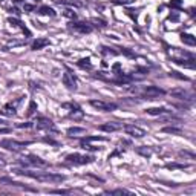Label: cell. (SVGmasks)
<instances>
[{
    "label": "cell",
    "mask_w": 196,
    "mask_h": 196,
    "mask_svg": "<svg viewBox=\"0 0 196 196\" xmlns=\"http://www.w3.org/2000/svg\"><path fill=\"white\" fill-rule=\"evenodd\" d=\"M2 147H5V149L8 150H12V152H19V150H22L25 146H29L31 144V141H15V139H3L2 143Z\"/></svg>",
    "instance_id": "6da1fadb"
},
{
    "label": "cell",
    "mask_w": 196,
    "mask_h": 196,
    "mask_svg": "<svg viewBox=\"0 0 196 196\" xmlns=\"http://www.w3.org/2000/svg\"><path fill=\"white\" fill-rule=\"evenodd\" d=\"M34 179L42 181V182H61L64 181V176L57 175V173H37Z\"/></svg>",
    "instance_id": "7a4b0ae2"
},
{
    "label": "cell",
    "mask_w": 196,
    "mask_h": 196,
    "mask_svg": "<svg viewBox=\"0 0 196 196\" xmlns=\"http://www.w3.org/2000/svg\"><path fill=\"white\" fill-rule=\"evenodd\" d=\"M66 161L72 162V164H78V165H83V164H89V162L93 161L92 156H87V155H80V153H70L66 156Z\"/></svg>",
    "instance_id": "3957f363"
},
{
    "label": "cell",
    "mask_w": 196,
    "mask_h": 196,
    "mask_svg": "<svg viewBox=\"0 0 196 196\" xmlns=\"http://www.w3.org/2000/svg\"><path fill=\"white\" fill-rule=\"evenodd\" d=\"M164 93H165V91L161 89V87H158V86H147L144 89V92H143V97H146L147 100H155V98L161 97Z\"/></svg>",
    "instance_id": "277c9868"
},
{
    "label": "cell",
    "mask_w": 196,
    "mask_h": 196,
    "mask_svg": "<svg viewBox=\"0 0 196 196\" xmlns=\"http://www.w3.org/2000/svg\"><path fill=\"white\" fill-rule=\"evenodd\" d=\"M91 106L98 109V110H104V112H110V110L116 109V104L106 103V101H101V100H91Z\"/></svg>",
    "instance_id": "5b68a950"
},
{
    "label": "cell",
    "mask_w": 196,
    "mask_h": 196,
    "mask_svg": "<svg viewBox=\"0 0 196 196\" xmlns=\"http://www.w3.org/2000/svg\"><path fill=\"white\" fill-rule=\"evenodd\" d=\"M124 132H126L127 135L133 137V138H143V137H146V130L138 126H133V124L124 126Z\"/></svg>",
    "instance_id": "8992f818"
},
{
    "label": "cell",
    "mask_w": 196,
    "mask_h": 196,
    "mask_svg": "<svg viewBox=\"0 0 196 196\" xmlns=\"http://www.w3.org/2000/svg\"><path fill=\"white\" fill-rule=\"evenodd\" d=\"M170 95L175 97V98H178V100H193V95L188 93L185 89H182V87H176V89H173L172 92H170Z\"/></svg>",
    "instance_id": "52a82bcc"
},
{
    "label": "cell",
    "mask_w": 196,
    "mask_h": 196,
    "mask_svg": "<svg viewBox=\"0 0 196 196\" xmlns=\"http://www.w3.org/2000/svg\"><path fill=\"white\" fill-rule=\"evenodd\" d=\"M37 129H43V130H52V132H57V129L54 126V123L48 118H38L37 120Z\"/></svg>",
    "instance_id": "ba28073f"
},
{
    "label": "cell",
    "mask_w": 196,
    "mask_h": 196,
    "mask_svg": "<svg viewBox=\"0 0 196 196\" xmlns=\"http://www.w3.org/2000/svg\"><path fill=\"white\" fill-rule=\"evenodd\" d=\"M22 162L23 164H32V165H40V167H46L48 162L43 161L42 158H38V156H34V155H29V156H26V158H22Z\"/></svg>",
    "instance_id": "9c48e42d"
},
{
    "label": "cell",
    "mask_w": 196,
    "mask_h": 196,
    "mask_svg": "<svg viewBox=\"0 0 196 196\" xmlns=\"http://www.w3.org/2000/svg\"><path fill=\"white\" fill-rule=\"evenodd\" d=\"M63 83H64V86H68L69 89H77V78H75V75L70 74V72H64V74H63Z\"/></svg>",
    "instance_id": "30bf717a"
},
{
    "label": "cell",
    "mask_w": 196,
    "mask_h": 196,
    "mask_svg": "<svg viewBox=\"0 0 196 196\" xmlns=\"http://www.w3.org/2000/svg\"><path fill=\"white\" fill-rule=\"evenodd\" d=\"M123 127V124H120V123H115V121H110V123H104L100 126V129L103 130V132H115V130H120Z\"/></svg>",
    "instance_id": "8fae6325"
},
{
    "label": "cell",
    "mask_w": 196,
    "mask_h": 196,
    "mask_svg": "<svg viewBox=\"0 0 196 196\" xmlns=\"http://www.w3.org/2000/svg\"><path fill=\"white\" fill-rule=\"evenodd\" d=\"M19 101H20V100H17V101H15L14 104L8 103L6 106H5V107H3V109H2V114H3V115H8V116L15 115V106L19 104Z\"/></svg>",
    "instance_id": "7c38bea8"
},
{
    "label": "cell",
    "mask_w": 196,
    "mask_h": 196,
    "mask_svg": "<svg viewBox=\"0 0 196 196\" xmlns=\"http://www.w3.org/2000/svg\"><path fill=\"white\" fill-rule=\"evenodd\" d=\"M49 45V40L48 38H37L34 43H32V49L34 51H40V49H43L45 46Z\"/></svg>",
    "instance_id": "4fadbf2b"
},
{
    "label": "cell",
    "mask_w": 196,
    "mask_h": 196,
    "mask_svg": "<svg viewBox=\"0 0 196 196\" xmlns=\"http://www.w3.org/2000/svg\"><path fill=\"white\" fill-rule=\"evenodd\" d=\"M70 26H72L75 31H78V32H84V34L92 31V28H91L89 25H86V23H72Z\"/></svg>",
    "instance_id": "5bb4252c"
},
{
    "label": "cell",
    "mask_w": 196,
    "mask_h": 196,
    "mask_svg": "<svg viewBox=\"0 0 196 196\" xmlns=\"http://www.w3.org/2000/svg\"><path fill=\"white\" fill-rule=\"evenodd\" d=\"M146 112H147L149 115H165V114H169V110L164 109V107H150Z\"/></svg>",
    "instance_id": "9a60e30c"
},
{
    "label": "cell",
    "mask_w": 196,
    "mask_h": 196,
    "mask_svg": "<svg viewBox=\"0 0 196 196\" xmlns=\"http://www.w3.org/2000/svg\"><path fill=\"white\" fill-rule=\"evenodd\" d=\"M181 40L184 45H188V46H195L196 45V38L192 34H182L181 35Z\"/></svg>",
    "instance_id": "2e32d148"
},
{
    "label": "cell",
    "mask_w": 196,
    "mask_h": 196,
    "mask_svg": "<svg viewBox=\"0 0 196 196\" xmlns=\"http://www.w3.org/2000/svg\"><path fill=\"white\" fill-rule=\"evenodd\" d=\"M162 133H172V135H181L182 130L179 127H175V126H167V127H162L161 129Z\"/></svg>",
    "instance_id": "e0dca14e"
},
{
    "label": "cell",
    "mask_w": 196,
    "mask_h": 196,
    "mask_svg": "<svg viewBox=\"0 0 196 196\" xmlns=\"http://www.w3.org/2000/svg\"><path fill=\"white\" fill-rule=\"evenodd\" d=\"M86 130L83 129V127H69L68 129V135L69 137H77V135H81V133H84Z\"/></svg>",
    "instance_id": "ac0fdd59"
},
{
    "label": "cell",
    "mask_w": 196,
    "mask_h": 196,
    "mask_svg": "<svg viewBox=\"0 0 196 196\" xmlns=\"http://www.w3.org/2000/svg\"><path fill=\"white\" fill-rule=\"evenodd\" d=\"M78 66L83 68V69H92V63H91L89 58H81V60H78Z\"/></svg>",
    "instance_id": "d6986e66"
},
{
    "label": "cell",
    "mask_w": 196,
    "mask_h": 196,
    "mask_svg": "<svg viewBox=\"0 0 196 196\" xmlns=\"http://www.w3.org/2000/svg\"><path fill=\"white\" fill-rule=\"evenodd\" d=\"M40 14H43V15H51V17H54L55 15V11L52 9V8H49V6H42L40 9H38Z\"/></svg>",
    "instance_id": "ffe728a7"
},
{
    "label": "cell",
    "mask_w": 196,
    "mask_h": 196,
    "mask_svg": "<svg viewBox=\"0 0 196 196\" xmlns=\"http://www.w3.org/2000/svg\"><path fill=\"white\" fill-rule=\"evenodd\" d=\"M58 5H64V6H72V8H78L80 6V3H77V2H68V0H58L57 2Z\"/></svg>",
    "instance_id": "44dd1931"
},
{
    "label": "cell",
    "mask_w": 196,
    "mask_h": 196,
    "mask_svg": "<svg viewBox=\"0 0 196 196\" xmlns=\"http://www.w3.org/2000/svg\"><path fill=\"white\" fill-rule=\"evenodd\" d=\"M109 195H132L130 192H127L124 188H116V190H112V192H106Z\"/></svg>",
    "instance_id": "7402d4cb"
},
{
    "label": "cell",
    "mask_w": 196,
    "mask_h": 196,
    "mask_svg": "<svg viewBox=\"0 0 196 196\" xmlns=\"http://www.w3.org/2000/svg\"><path fill=\"white\" fill-rule=\"evenodd\" d=\"M137 152H138L139 155H143V156H150L152 155V150L147 149V147H138Z\"/></svg>",
    "instance_id": "603a6c76"
},
{
    "label": "cell",
    "mask_w": 196,
    "mask_h": 196,
    "mask_svg": "<svg viewBox=\"0 0 196 196\" xmlns=\"http://www.w3.org/2000/svg\"><path fill=\"white\" fill-rule=\"evenodd\" d=\"M35 110H37V103H35V101H31V103H29V107H28V116L34 115Z\"/></svg>",
    "instance_id": "cb8c5ba5"
},
{
    "label": "cell",
    "mask_w": 196,
    "mask_h": 196,
    "mask_svg": "<svg viewBox=\"0 0 196 196\" xmlns=\"http://www.w3.org/2000/svg\"><path fill=\"white\" fill-rule=\"evenodd\" d=\"M101 52H103V54H106V55H116V54H118V52H116V51H114L112 48H107V46L101 48Z\"/></svg>",
    "instance_id": "d4e9b609"
},
{
    "label": "cell",
    "mask_w": 196,
    "mask_h": 196,
    "mask_svg": "<svg viewBox=\"0 0 196 196\" xmlns=\"http://www.w3.org/2000/svg\"><path fill=\"white\" fill-rule=\"evenodd\" d=\"M170 77H175V78H178V80H188V77H185V75H181L179 72H176V70H172L170 72Z\"/></svg>",
    "instance_id": "484cf974"
},
{
    "label": "cell",
    "mask_w": 196,
    "mask_h": 196,
    "mask_svg": "<svg viewBox=\"0 0 196 196\" xmlns=\"http://www.w3.org/2000/svg\"><path fill=\"white\" fill-rule=\"evenodd\" d=\"M63 15H64V17H68V19H77V12H74L72 9H64Z\"/></svg>",
    "instance_id": "4316f807"
},
{
    "label": "cell",
    "mask_w": 196,
    "mask_h": 196,
    "mask_svg": "<svg viewBox=\"0 0 196 196\" xmlns=\"http://www.w3.org/2000/svg\"><path fill=\"white\" fill-rule=\"evenodd\" d=\"M165 167L167 169H187L188 165L187 164H167Z\"/></svg>",
    "instance_id": "83f0119b"
},
{
    "label": "cell",
    "mask_w": 196,
    "mask_h": 196,
    "mask_svg": "<svg viewBox=\"0 0 196 196\" xmlns=\"http://www.w3.org/2000/svg\"><path fill=\"white\" fill-rule=\"evenodd\" d=\"M81 147H83V149L84 150H98V147H93V146H91V144H87V143H86V141H81Z\"/></svg>",
    "instance_id": "f1b7e54d"
},
{
    "label": "cell",
    "mask_w": 196,
    "mask_h": 196,
    "mask_svg": "<svg viewBox=\"0 0 196 196\" xmlns=\"http://www.w3.org/2000/svg\"><path fill=\"white\" fill-rule=\"evenodd\" d=\"M181 5H182V0H172V2H170V6H172V8H181Z\"/></svg>",
    "instance_id": "f546056e"
},
{
    "label": "cell",
    "mask_w": 196,
    "mask_h": 196,
    "mask_svg": "<svg viewBox=\"0 0 196 196\" xmlns=\"http://www.w3.org/2000/svg\"><path fill=\"white\" fill-rule=\"evenodd\" d=\"M8 22H9L12 26H20V25H22L19 19H14V17H9V19H8Z\"/></svg>",
    "instance_id": "4dcf8cb0"
},
{
    "label": "cell",
    "mask_w": 196,
    "mask_h": 196,
    "mask_svg": "<svg viewBox=\"0 0 196 196\" xmlns=\"http://www.w3.org/2000/svg\"><path fill=\"white\" fill-rule=\"evenodd\" d=\"M23 9L26 12H31V11H35V6H34V5H29V3H25V5H23Z\"/></svg>",
    "instance_id": "1f68e13d"
},
{
    "label": "cell",
    "mask_w": 196,
    "mask_h": 196,
    "mask_svg": "<svg viewBox=\"0 0 196 196\" xmlns=\"http://www.w3.org/2000/svg\"><path fill=\"white\" fill-rule=\"evenodd\" d=\"M51 193H57V195H68L69 190H51Z\"/></svg>",
    "instance_id": "d6a6232c"
},
{
    "label": "cell",
    "mask_w": 196,
    "mask_h": 196,
    "mask_svg": "<svg viewBox=\"0 0 196 196\" xmlns=\"http://www.w3.org/2000/svg\"><path fill=\"white\" fill-rule=\"evenodd\" d=\"M169 20L178 22V20H179V15H178V14H170V15H169Z\"/></svg>",
    "instance_id": "836d02e7"
},
{
    "label": "cell",
    "mask_w": 196,
    "mask_h": 196,
    "mask_svg": "<svg viewBox=\"0 0 196 196\" xmlns=\"http://www.w3.org/2000/svg\"><path fill=\"white\" fill-rule=\"evenodd\" d=\"M31 126H32V123H20L17 127H20V129H22V127H31Z\"/></svg>",
    "instance_id": "e575fe53"
},
{
    "label": "cell",
    "mask_w": 196,
    "mask_h": 196,
    "mask_svg": "<svg viewBox=\"0 0 196 196\" xmlns=\"http://www.w3.org/2000/svg\"><path fill=\"white\" fill-rule=\"evenodd\" d=\"M92 22L93 23H98V26H106V23H104L103 20H97V19H93Z\"/></svg>",
    "instance_id": "d590c367"
},
{
    "label": "cell",
    "mask_w": 196,
    "mask_h": 196,
    "mask_svg": "<svg viewBox=\"0 0 196 196\" xmlns=\"http://www.w3.org/2000/svg\"><path fill=\"white\" fill-rule=\"evenodd\" d=\"M45 141H46V143H49V144H54V146H57V141H54V139H51V138H45Z\"/></svg>",
    "instance_id": "8d00e7d4"
},
{
    "label": "cell",
    "mask_w": 196,
    "mask_h": 196,
    "mask_svg": "<svg viewBox=\"0 0 196 196\" xmlns=\"http://www.w3.org/2000/svg\"><path fill=\"white\" fill-rule=\"evenodd\" d=\"M123 52H124V54H126L127 57H133V54H132V52H130V51H129V49H123Z\"/></svg>",
    "instance_id": "74e56055"
},
{
    "label": "cell",
    "mask_w": 196,
    "mask_h": 196,
    "mask_svg": "<svg viewBox=\"0 0 196 196\" xmlns=\"http://www.w3.org/2000/svg\"><path fill=\"white\" fill-rule=\"evenodd\" d=\"M5 164H6V161H5V156L0 153V165H5Z\"/></svg>",
    "instance_id": "f35d334b"
},
{
    "label": "cell",
    "mask_w": 196,
    "mask_h": 196,
    "mask_svg": "<svg viewBox=\"0 0 196 196\" xmlns=\"http://www.w3.org/2000/svg\"><path fill=\"white\" fill-rule=\"evenodd\" d=\"M11 129H0V133H9Z\"/></svg>",
    "instance_id": "ab89813d"
},
{
    "label": "cell",
    "mask_w": 196,
    "mask_h": 196,
    "mask_svg": "<svg viewBox=\"0 0 196 196\" xmlns=\"http://www.w3.org/2000/svg\"><path fill=\"white\" fill-rule=\"evenodd\" d=\"M0 2H2V3H3V2H5V0H0Z\"/></svg>",
    "instance_id": "60d3db41"
},
{
    "label": "cell",
    "mask_w": 196,
    "mask_h": 196,
    "mask_svg": "<svg viewBox=\"0 0 196 196\" xmlns=\"http://www.w3.org/2000/svg\"><path fill=\"white\" fill-rule=\"evenodd\" d=\"M35 2H40V0H35Z\"/></svg>",
    "instance_id": "b9f144b4"
}]
</instances>
